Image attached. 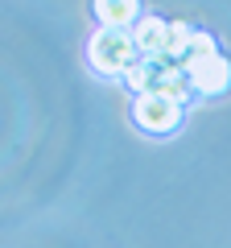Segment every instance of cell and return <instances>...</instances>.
Returning a JSON list of instances; mask_svg holds the SVG:
<instances>
[{
    "label": "cell",
    "mask_w": 231,
    "mask_h": 248,
    "mask_svg": "<svg viewBox=\"0 0 231 248\" xmlns=\"http://www.w3.org/2000/svg\"><path fill=\"white\" fill-rule=\"evenodd\" d=\"M87 58H91V66H95L99 75H107V79H120V75L128 79V75L144 62L132 29H95L91 42H87Z\"/></svg>",
    "instance_id": "obj_1"
},
{
    "label": "cell",
    "mask_w": 231,
    "mask_h": 248,
    "mask_svg": "<svg viewBox=\"0 0 231 248\" xmlns=\"http://www.w3.org/2000/svg\"><path fill=\"white\" fill-rule=\"evenodd\" d=\"M190 25L178 21H161V17H144L136 25V46H141V58L149 62H182L190 46Z\"/></svg>",
    "instance_id": "obj_2"
},
{
    "label": "cell",
    "mask_w": 231,
    "mask_h": 248,
    "mask_svg": "<svg viewBox=\"0 0 231 248\" xmlns=\"http://www.w3.org/2000/svg\"><path fill=\"white\" fill-rule=\"evenodd\" d=\"M132 120H136V128H144V133H153V137H161V133H173L182 124V104H173V99H165V95H136V104H132Z\"/></svg>",
    "instance_id": "obj_3"
},
{
    "label": "cell",
    "mask_w": 231,
    "mask_h": 248,
    "mask_svg": "<svg viewBox=\"0 0 231 248\" xmlns=\"http://www.w3.org/2000/svg\"><path fill=\"white\" fill-rule=\"evenodd\" d=\"M186 75H190V87L202 91V95H223L231 83V62L223 54H206V58L186 62Z\"/></svg>",
    "instance_id": "obj_4"
},
{
    "label": "cell",
    "mask_w": 231,
    "mask_h": 248,
    "mask_svg": "<svg viewBox=\"0 0 231 248\" xmlns=\"http://www.w3.org/2000/svg\"><path fill=\"white\" fill-rule=\"evenodd\" d=\"M91 13H95V21H103V29H128L141 21V4L136 0H99Z\"/></svg>",
    "instance_id": "obj_5"
}]
</instances>
